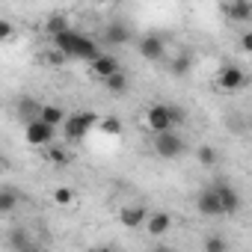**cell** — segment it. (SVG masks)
I'll return each instance as SVG.
<instances>
[{
  "instance_id": "ffe728a7",
  "label": "cell",
  "mask_w": 252,
  "mask_h": 252,
  "mask_svg": "<svg viewBox=\"0 0 252 252\" xmlns=\"http://www.w3.org/2000/svg\"><path fill=\"white\" fill-rule=\"evenodd\" d=\"M15 205H18V193L12 187H3L0 190V214H12Z\"/></svg>"
},
{
  "instance_id": "52a82bcc",
  "label": "cell",
  "mask_w": 252,
  "mask_h": 252,
  "mask_svg": "<svg viewBox=\"0 0 252 252\" xmlns=\"http://www.w3.org/2000/svg\"><path fill=\"white\" fill-rule=\"evenodd\" d=\"M54 134H57V128L45 125L42 119H36V122L24 125V137H27V143H30V146H36V149H48V146H54Z\"/></svg>"
},
{
  "instance_id": "7c38bea8",
  "label": "cell",
  "mask_w": 252,
  "mask_h": 252,
  "mask_svg": "<svg viewBox=\"0 0 252 252\" xmlns=\"http://www.w3.org/2000/svg\"><path fill=\"white\" fill-rule=\"evenodd\" d=\"M131 27L128 24H122V21H113V24H107L104 27V45H110V48H122V45H128L131 42Z\"/></svg>"
},
{
  "instance_id": "7402d4cb",
  "label": "cell",
  "mask_w": 252,
  "mask_h": 252,
  "mask_svg": "<svg viewBox=\"0 0 252 252\" xmlns=\"http://www.w3.org/2000/svg\"><path fill=\"white\" fill-rule=\"evenodd\" d=\"M202 249L205 252H228V240L222 234H208L205 243H202Z\"/></svg>"
},
{
  "instance_id": "5bb4252c",
  "label": "cell",
  "mask_w": 252,
  "mask_h": 252,
  "mask_svg": "<svg viewBox=\"0 0 252 252\" xmlns=\"http://www.w3.org/2000/svg\"><path fill=\"white\" fill-rule=\"evenodd\" d=\"M169 228H172V217H169L166 211H155V214L149 217V222H146V231H149L152 237H163Z\"/></svg>"
},
{
  "instance_id": "9c48e42d",
  "label": "cell",
  "mask_w": 252,
  "mask_h": 252,
  "mask_svg": "<svg viewBox=\"0 0 252 252\" xmlns=\"http://www.w3.org/2000/svg\"><path fill=\"white\" fill-rule=\"evenodd\" d=\"M149 211H146V205H125L122 211H119V222L125 225V228H140V225H146L149 222Z\"/></svg>"
},
{
  "instance_id": "4fadbf2b",
  "label": "cell",
  "mask_w": 252,
  "mask_h": 252,
  "mask_svg": "<svg viewBox=\"0 0 252 252\" xmlns=\"http://www.w3.org/2000/svg\"><path fill=\"white\" fill-rule=\"evenodd\" d=\"M222 12L231 24H246L252 21V3L249 0H231V3H222Z\"/></svg>"
},
{
  "instance_id": "d6986e66",
  "label": "cell",
  "mask_w": 252,
  "mask_h": 252,
  "mask_svg": "<svg viewBox=\"0 0 252 252\" xmlns=\"http://www.w3.org/2000/svg\"><path fill=\"white\" fill-rule=\"evenodd\" d=\"M98 128H101V134H107V137H122V134H125V125H122V119H116V116H104Z\"/></svg>"
},
{
  "instance_id": "e0dca14e",
  "label": "cell",
  "mask_w": 252,
  "mask_h": 252,
  "mask_svg": "<svg viewBox=\"0 0 252 252\" xmlns=\"http://www.w3.org/2000/svg\"><path fill=\"white\" fill-rule=\"evenodd\" d=\"M128 86H131V80H128V71H116L110 80H104V89L107 92H113V95H125V92H128Z\"/></svg>"
},
{
  "instance_id": "f546056e",
  "label": "cell",
  "mask_w": 252,
  "mask_h": 252,
  "mask_svg": "<svg viewBox=\"0 0 252 252\" xmlns=\"http://www.w3.org/2000/svg\"><path fill=\"white\" fill-rule=\"evenodd\" d=\"M24 252H42V249H39V246H30V249H24Z\"/></svg>"
},
{
  "instance_id": "2e32d148",
  "label": "cell",
  "mask_w": 252,
  "mask_h": 252,
  "mask_svg": "<svg viewBox=\"0 0 252 252\" xmlns=\"http://www.w3.org/2000/svg\"><path fill=\"white\" fill-rule=\"evenodd\" d=\"M68 30H71V21H68L65 15H48L45 33H48L51 39H57V36H63V33H68Z\"/></svg>"
},
{
  "instance_id": "3957f363",
  "label": "cell",
  "mask_w": 252,
  "mask_h": 252,
  "mask_svg": "<svg viewBox=\"0 0 252 252\" xmlns=\"http://www.w3.org/2000/svg\"><path fill=\"white\" fill-rule=\"evenodd\" d=\"M95 125H101V116H95L92 110H77V113H71L68 116V122L63 125V134H65V140L68 143H80Z\"/></svg>"
},
{
  "instance_id": "ba28073f",
  "label": "cell",
  "mask_w": 252,
  "mask_h": 252,
  "mask_svg": "<svg viewBox=\"0 0 252 252\" xmlns=\"http://www.w3.org/2000/svg\"><path fill=\"white\" fill-rule=\"evenodd\" d=\"M140 57L143 60H149V63H158V60H163L166 57V42H163V36H158V33H149V36H143L140 39Z\"/></svg>"
},
{
  "instance_id": "cb8c5ba5",
  "label": "cell",
  "mask_w": 252,
  "mask_h": 252,
  "mask_svg": "<svg viewBox=\"0 0 252 252\" xmlns=\"http://www.w3.org/2000/svg\"><path fill=\"white\" fill-rule=\"evenodd\" d=\"M54 202H57L60 208H68V205L74 202V190H71V187H57V190H54Z\"/></svg>"
},
{
  "instance_id": "5b68a950",
  "label": "cell",
  "mask_w": 252,
  "mask_h": 252,
  "mask_svg": "<svg viewBox=\"0 0 252 252\" xmlns=\"http://www.w3.org/2000/svg\"><path fill=\"white\" fill-rule=\"evenodd\" d=\"M217 89H222V92H237V89H243L246 83H249V77H246V71L240 68V65H222L220 71H217Z\"/></svg>"
},
{
  "instance_id": "44dd1931",
  "label": "cell",
  "mask_w": 252,
  "mask_h": 252,
  "mask_svg": "<svg viewBox=\"0 0 252 252\" xmlns=\"http://www.w3.org/2000/svg\"><path fill=\"white\" fill-rule=\"evenodd\" d=\"M190 65H193V60H190V54H178L172 63H169V71L175 74V77H184L187 71H190Z\"/></svg>"
},
{
  "instance_id": "277c9868",
  "label": "cell",
  "mask_w": 252,
  "mask_h": 252,
  "mask_svg": "<svg viewBox=\"0 0 252 252\" xmlns=\"http://www.w3.org/2000/svg\"><path fill=\"white\" fill-rule=\"evenodd\" d=\"M152 149H155V155H158V158H163V160H175V158H181V155H184V140H181L175 131L155 134Z\"/></svg>"
},
{
  "instance_id": "6da1fadb",
  "label": "cell",
  "mask_w": 252,
  "mask_h": 252,
  "mask_svg": "<svg viewBox=\"0 0 252 252\" xmlns=\"http://www.w3.org/2000/svg\"><path fill=\"white\" fill-rule=\"evenodd\" d=\"M51 42H54V48H57L65 60H86V63H95V60L101 57V51L95 48V42H92L89 36L77 33L74 27H71L68 33H63V36H57V39H51Z\"/></svg>"
},
{
  "instance_id": "30bf717a",
  "label": "cell",
  "mask_w": 252,
  "mask_h": 252,
  "mask_svg": "<svg viewBox=\"0 0 252 252\" xmlns=\"http://www.w3.org/2000/svg\"><path fill=\"white\" fill-rule=\"evenodd\" d=\"M89 71H92V77H98V80L104 83V80H110L116 71H122V65H119V60H116L113 54H101L95 63H89Z\"/></svg>"
},
{
  "instance_id": "9a60e30c",
  "label": "cell",
  "mask_w": 252,
  "mask_h": 252,
  "mask_svg": "<svg viewBox=\"0 0 252 252\" xmlns=\"http://www.w3.org/2000/svg\"><path fill=\"white\" fill-rule=\"evenodd\" d=\"M42 122L51 125V128H60V125L68 122V113H65L63 107H57V104H45V107H42Z\"/></svg>"
},
{
  "instance_id": "d4e9b609",
  "label": "cell",
  "mask_w": 252,
  "mask_h": 252,
  "mask_svg": "<svg viewBox=\"0 0 252 252\" xmlns=\"http://www.w3.org/2000/svg\"><path fill=\"white\" fill-rule=\"evenodd\" d=\"M237 45H240V51H243V54H252V30H246V33L240 36V42H237Z\"/></svg>"
},
{
  "instance_id": "7a4b0ae2",
  "label": "cell",
  "mask_w": 252,
  "mask_h": 252,
  "mask_svg": "<svg viewBox=\"0 0 252 252\" xmlns=\"http://www.w3.org/2000/svg\"><path fill=\"white\" fill-rule=\"evenodd\" d=\"M187 116L178 104H152L146 110V125L152 134H166V131H175L178 125H184Z\"/></svg>"
},
{
  "instance_id": "4316f807",
  "label": "cell",
  "mask_w": 252,
  "mask_h": 252,
  "mask_svg": "<svg viewBox=\"0 0 252 252\" xmlns=\"http://www.w3.org/2000/svg\"><path fill=\"white\" fill-rule=\"evenodd\" d=\"M63 60H65V57H63V54H60V51H57V48H54V51H51V54H45V63H51V65H60V63H63Z\"/></svg>"
},
{
  "instance_id": "ac0fdd59",
  "label": "cell",
  "mask_w": 252,
  "mask_h": 252,
  "mask_svg": "<svg viewBox=\"0 0 252 252\" xmlns=\"http://www.w3.org/2000/svg\"><path fill=\"white\" fill-rule=\"evenodd\" d=\"M196 160H199V166L211 169V166H217V160H220V152H217L214 146H199V149H196Z\"/></svg>"
},
{
  "instance_id": "8992f818",
  "label": "cell",
  "mask_w": 252,
  "mask_h": 252,
  "mask_svg": "<svg viewBox=\"0 0 252 252\" xmlns=\"http://www.w3.org/2000/svg\"><path fill=\"white\" fill-rule=\"evenodd\" d=\"M196 211H199L202 217H225L222 199H220V193H217L211 184L199 190V196H196Z\"/></svg>"
},
{
  "instance_id": "f1b7e54d",
  "label": "cell",
  "mask_w": 252,
  "mask_h": 252,
  "mask_svg": "<svg viewBox=\"0 0 252 252\" xmlns=\"http://www.w3.org/2000/svg\"><path fill=\"white\" fill-rule=\"evenodd\" d=\"M92 252H113L110 246H98V249H92Z\"/></svg>"
},
{
  "instance_id": "83f0119b",
  "label": "cell",
  "mask_w": 252,
  "mask_h": 252,
  "mask_svg": "<svg viewBox=\"0 0 252 252\" xmlns=\"http://www.w3.org/2000/svg\"><path fill=\"white\" fill-rule=\"evenodd\" d=\"M152 252H175V249H169V246H166V243H160V246H155V249H152Z\"/></svg>"
},
{
  "instance_id": "603a6c76",
  "label": "cell",
  "mask_w": 252,
  "mask_h": 252,
  "mask_svg": "<svg viewBox=\"0 0 252 252\" xmlns=\"http://www.w3.org/2000/svg\"><path fill=\"white\" fill-rule=\"evenodd\" d=\"M45 158H48L51 163H57V166H65V163H68V152H65V149H60L57 143L45 149Z\"/></svg>"
},
{
  "instance_id": "8fae6325",
  "label": "cell",
  "mask_w": 252,
  "mask_h": 252,
  "mask_svg": "<svg viewBox=\"0 0 252 252\" xmlns=\"http://www.w3.org/2000/svg\"><path fill=\"white\" fill-rule=\"evenodd\" d=\"M217 193H220V199H222V208H225V217L228 214H237L240 211V196H237V190L225 181V178H217L214 184H211Z\"/></svg>"
},
{
  "instance_id": "484cf974",
  "label": "cell",
  "mask_w": 252,
  "mask_h": 252,
  "mask_svg": "<svg viewBox=\"0 0 252 252\" xmlns=\"http://www.w3.org/2000/svg\"><path fill=\"white\" fill-rule=\"evenodd\" d=\"M9 39H12V24L0 21V42H9Z\"/></svg>"
}]
</instances>
